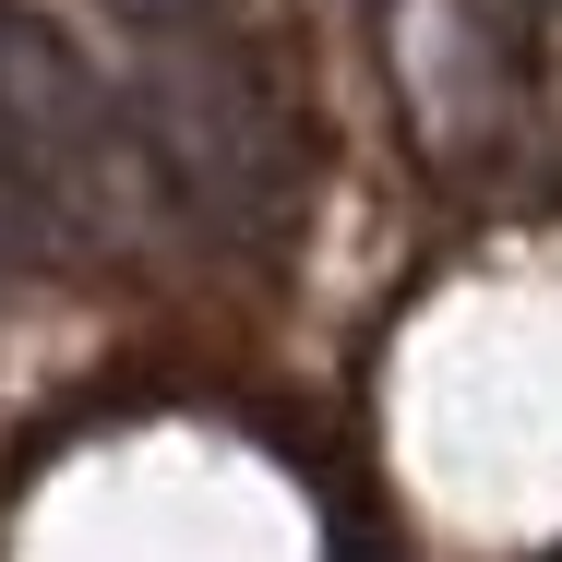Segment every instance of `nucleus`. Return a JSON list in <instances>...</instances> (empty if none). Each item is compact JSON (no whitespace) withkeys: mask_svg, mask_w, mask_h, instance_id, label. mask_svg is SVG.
Masks as SVG:
<instances>
[{"mask_svg":"<svg viewBox=\"0 0 562 562\" xmlns=\"http://www.w3.org/2000/svg\"><path fill=\"white\" fill-rule=\"evenodd\" d=\"M132 156L156 180V204L204 227V239H276L300 204V132L276 109V85H251L204 36H156L144 85H132Z\"/></svg>","mask_w":562,"mask_h":562,"instance_id":"obj_1","label":"nucleus"},{"mask_svg":"<svg viewBox=\"0 0 562 562\" xmlns=\"http://www.w3.org/2000/svg\"><path fill=\"white\" fill-rule=\"evenodd\" d=\"M383 85H395L407 144L443 180L503 168L527 132V60L491 0H383Z\"/></svg>","mask_w":562,"mask_h":562,"instance_id":"obj_2","label":"nucleus"},{"mask_svg":"<svg viewBox=\"0 0 562 562\" xmlns=\"http://www.w3.org/2000/svg\"><path fill=\"white\" fill-rule=\"evenodd\" d=\"M60 239V216H48V192L24 180V156L0 144V263H24V251H48Z\"/></svg>","mask_w":562,"mask_h":562,"instance_id":"obj_3","label":"nucleus"},{"mask_svg":"<svg viewBox=\"0 0 562 562\" xmlns=\"http://www.w3.org/2000/svg\"><path fill=\"white\" fill-rule=\"evenodd\" d=\"M120 12H132L144 36H204V24L227 12V0H120Z\"/></svg>","mask_w":562,"mask_h":562,"instance_id":"obj_4","label":"nucleus"}]
</instances>
